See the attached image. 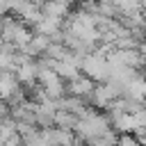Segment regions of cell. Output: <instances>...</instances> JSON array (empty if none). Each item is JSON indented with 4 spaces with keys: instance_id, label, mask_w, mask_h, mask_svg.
Returning <instances> with one entry per match:
<instances>
[{
    "instance_id": "cell-1",
    "label": "cell",
    "mask_w": 146,
    "mask_h": 146,
    "mask_svg": "<svg viewBox=\"0 0 146 146\" xmlns=\"http://www.w3.org/2000/svg\"><path fill=\"white\" fill-rule=\"evenodd\" d=\"M94 80L91 78H87L84 73H78L75 78H71V80H66L64 82V91L68 94V96H78V98H82L84 103L89 100V94L94 91ZM89 107V105H87Z\"/></svg>"
},
{
    "instance_id": "cell-2",
    "label": "cell",
    "mask_w": 146,
    "mask_h": 146,
    "mask_svg": "<svg viewBox=\"0 0 146 146\" xmlns=\"http://www.w3.org/2000/svg\"><path fill=\"white\" fill-rule=\"evenodd\" d=\"M34 107L36 103H30V100H23L18 105H14L9 110V116L16 121V123H27V125H34Z\"/></svg>"
},
{
    "instance_id": "cell-3",
    "label": "cell",
    "mask_w": 146,
    "mask_h": 146,
    "mask_svg": "<svg viewBox=\"0 0 146 146\" xmlns=\"http://www.w3.org/2000/svg\"><path fill=\"white\" fill-rule=\"evenodd\" d=\"M52 125L59 128V130H68V132H73L75 125H78V116H75L73 112L57 110V112H55V119H52Z\"/></svg>"
},
{
    "instance_id": "cell-4",
    "label": "cell",
    "mask_w": 146,
    "mask_h": 146,
    "mask_svg": "<svg viewBox=\"0 0 146 146\" xmlns=\"http://www.w3.org/2000/svg\"><path fill=\"white\" fill-rule=\"evenodd\" d=\"M9 14V0H0V16Z\"/></svg>"
}]
</instances>
